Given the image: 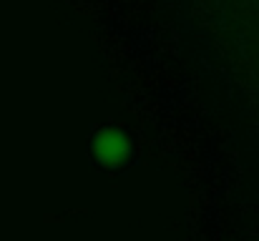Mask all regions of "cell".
<instances>
[{
	"label": "cell",
	"mask_w": 259,
	"mask_h": 241,
	"mask_svg": "<svg viewBox=\"0 0 259 241\" xmlns=\"http://www.w3.org/2000/svg\"><path fill=\"white\" fill-rule=\"evenodd\" d=\"M88 151L93 163L101 166L103 171H121L134 159V141L123 128L108 123L93 131Z\"/></svg>",
	"instance_id": "1"
}]
</instances>
